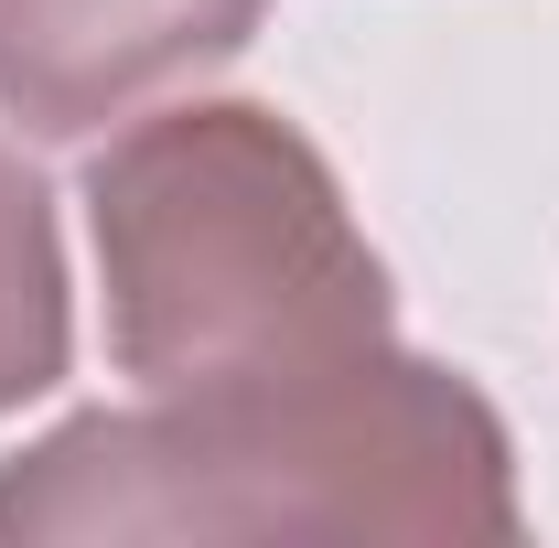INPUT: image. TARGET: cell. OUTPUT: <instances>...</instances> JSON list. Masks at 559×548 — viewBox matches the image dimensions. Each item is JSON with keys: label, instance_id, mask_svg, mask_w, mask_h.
Listing matches in <instances>:
<instances>
[{"label": "cell", "instance_id": "1", "mask_svg": "<svg viewBox=\"0 0 559 548\" xmlns=\"http://www.w3.org/2000/svg\"><path fill=\"white\" fill-rule=\"evenodd\" d=\"M55 538H516V441L474 377L377 344L44 430L0 463V548Z\"/></svg>", "mask_w": 559, "mask_h": 548}, {"label": "cell", "instance_id": "2", "mask_svg": "<svg viewBox=\"0 0 559 548\" xmlns=\"http://www.w3.org/2000/svg\"><path fill=\"white\" fill-rule=\"evenodd\" d=\"M108 355L140 398H215L355 366L388 334V259L345 183L259 97L151 108L86 162Z\"/></svg>", "mask_w": 559, "mask_h": 548}, {"label": "cell", "instance_id": "3", "mask_svg": "<svg viewBox=\"0 0 559 548\" xmlns=\"http://www.w3.org/2000/svg\"><path fill=\"white\" fill-rule=\"evenodd\" d=\"M270 0H0V119L86 140L140 97L226 65Z\"/></svg>", "mask_w": 559, "mask_h": 548}, {"label": "cell", "instance_id": "4", "mask_svg": "<svg viewBox=\"0 0 559 548\" xmlns=\"http://www.w3.org/2000/svg\"><path fill=\"white\" fill-rule=\"evenodd\" d=\"M75 355L66 312V237H55V194L22 151H0V409L44 398Z\"/></svg>", "mask_w": 559, "mask_h": 548}]
</instances>
